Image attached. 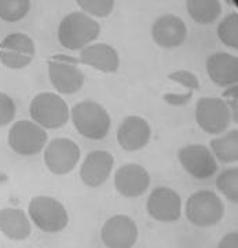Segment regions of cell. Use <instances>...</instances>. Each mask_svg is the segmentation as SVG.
<instances>
[{
    "label": "cell",
    "mask_w": 238,
    "mask_h": 248,
    "mask_svg": "<svg viewBox=\"0 0 238 248\" xmlns=\"http://www.w3.org/2000/svg\"><path fill=\"white\" fill-rule=\"evenodd\" d=\"M101 27L83 11H73L62 18L58 27V40L63 48L79 51L97 40Z\"/></svg>",
    "instance_id": "cell-1"
},
{
    "label": "cell",
    "mask_w": 238,
    "mask_h": 248,
    "mask_svg": "<svg viewBox=\"0 0 238 248\" xmlns=\"http://www.w3.org/2000/svg\"><path fill=\"white\" fill-rule=\"evenodd\" d=\"M72 122L80 135L92 140H104L110 130V116L105 108L95 101L86 99L72 108Z\"/></svg>",
    "instance_id": "cell-2"
},
{
    "label": "cell",
    "mask_w": 238,
    "mask_h": 248,
    "mask_svg": "<svg viewBox=\"0 0 238 248\" xmlns=\"http://www.w3.org/2000/svg\"><path fill=\"white\" fill-rule=\"evenodd\" d=\"M29 113L33 123L45 130L61 128L71 117L66 102L54 93L37 94L29 105Z\"/></svg>",
    "instance_id": "cell-3"
},
{
    "label": "cell",
    "mask_w": 238,
    "mask_h": 248,
    "mask_svg": "<svg viewBox=\"0 0 238 248\" xmlns=\"http://www.w3.org/2000/svg\"><path fill=\"white\" fill-rule=\"evenodd\" d=\"M187 221L198 228H211L223 219L224 204L212 190H198L187 199Z\"/></svg>",
    "instance_id": "cell-4"
},
{
    "label": "cell",
    "mask_w": 238,
    "mask_h": 248,
    "mask_svg": "<svg viewBox=\"0 0 238 248\" xmlns=\"http://www.w3.org/2000/svg\"><path fill=\"white\" fill-rule=\"evenodd\" d=\"M28 214L35 226L45 233L62 232L69 223L66 208L50 196L33 197L28 207Z\"/></svg>",
    "instance_id": "cell-5"
},
{
    "label": "cell",
    "mask_w": 238,
    "mask_h": 248,
    "mask_svg": "<svg viewBox=\"0 0 238 248\" xmlns=\"http://www.w3.org/2000/svg\"><path fill=\"white\" fill-rule=\"evenodd\" d=\"M77 63L79 60L66 55H55L48 61V78L58 93L72 95L84 86V75Z\"/></svg>",
    "instance_id": "cell-6"
},
{
    "label": "cell",
    "mask_w": 238,
    "mask_h": 248,
    "mask_svg": "<svg viewBox=\"0 0 238 248\" xmlns=\"http://www.w3.org/2000/svg\"><path fill=\"white\" fill-rule=\"evenodd\" d=\"M195 122L207 134L224 133L231 122L230 108L222 98H200L195 107Z\"/></svg>",
    "instance_id": "cell-7"
},
{
    "label": "cell",
    "mask_w": 238,
    "mask_h": 248,
    "mask_svg": "<svg viewBox=\"0 0 238 248\" xmlns=\"http://www.w3.org/2000/svg\"><path fill=\"white\" fill-rule=\"evenodd\" d=\"M48 135L45 128L30 120H19L9 131V145L21 156H35L45 149Z\"/></svg>",
    "instance_id": "cell-8"
},
{
    "label": "cell",
    "mask_w": 238,
    "mask_h": 248,
    "mask_svg": "<svg viewBox=\"0 0 238 248\" xmlns=\"http://www.w3.org/2000/svg\"><path fill=\"white\" fill-rule=\"evenodd\" d=\"M35 55V42L27 33H10L0 42V61L10 69L27 68Z\"/></svg>",
    "instance_id": "cell-9"
},
{
    "label": "cell",
    "mask_w": 238,
    "mask_h": 248,
    "mask_svg": "<svg viewBox=\"0 0 238 248\" xmlns=\"http://www.w3.org/2000/svg\"><path fill=\"white\" fill-rule=\"evenodd\" d=\"M79 145L69 138H55L45 151V163L57 175L69 174L80 160Z\"/></svg>",
    "instance_id": "cell-10"
},
{
    "label": "cell",
    "mask_w": 238,
    "mask_h": 248,
    "mask_svg": "<svg viewBox=\"0 0 238 248\" xmlns=\"http://www.w3.org/2000/svg\"><path fill=\"white\" fill-rule=\"evenodd\" d=\"M178 159L187 174L195 179H208L218 171V163L205 145H187L178 152Z\"/></svg>",
    "instance_id": "cell-11"
},
{
    "label": "cell",
    "mask_w": 238,
    "mask_h": 248,
    "mask_svg": "<svg viewBox=\"0 0 238 248\" xmlns=\"http://www.w3.org/2000/svg\"><path fill=\"white\" fill-rule=\"evenodd\" d=\"M138 226L128 215H115L104 223L102 243L107 248H133L138 240Z\"/></svg>",
    "instance_id": "cell-12"
},
{
    "label": "cell",
    "mask_w": 238,
    "mask_h": 248,
    "mask_svg": "<svg viewBox=\"0 0 238 248\" xmlns=\"http://www.w3.org/2000/svg\"><path fill=\"white\" fill-rule=\"evenodd\" d=\"M146 210L149 215L159 222H175L182 214V199L171 187L160 186L150 193Z\"/></svg>",
    "instance_id": "cell-13"
},
{
    "label": "cell",
    "mask_w": 238,
    "mask_h": 248,
    "mask_svg": "<svg viewBox=\"0 0 238 248\" xmlns=\"http://www.w3.org/2000/svg\"><path fill=\"white\" fill-rule=\"evenodd\" d=\"M115 186L117 192L124 197H139L149 189V172L139 164H125L116 171Z\"/></svg>",
    "instance_id": "cell-14"
},
{
    "label": "cell",
    "mask_w": 238,
    "mask_h": 248,
    "mask_svg": "<svg viewBox=\"0 0 238 248\" xmlns=\"http://www.w3.org/2000/svg\"><path fill=\"white\" fill-rule=\"evenodd\" d=\"M187 36V28L182 18L175 14L159 17L151 27V37L154 43L164 48H175L183 45Z\"/></svg>",
    "instance_id": "cell-15"
},
{
    "label": "cell",
    "mask_w": 238,
    "mask_h": 248,
    "mask_svg": "<svg viewBox=\"0 0 238 248\" xmlns=\"http://www.w3.org/2000/svg\"><path fill=\"white\" fill-rule=\"evenodd\" d=\"M150 124L141 116H128L117 130V142L127 152H136L150 141Z\"/></svg>",
    "instance_id": "cell-16"
},
{
    "label": "cell",
    "mask_w": 238,
    "mask_h": 248,
    "mask_svg": "<svg viewBox=\"0 0 238 248\" xmlns=\"http://www.w3.org/2000/svg\"><path fill=\"white\" fill-rule=\"evenodd\" d=\"M115 166L112 153L106 151H95L89 153L80 167V178L84 185L98 187L104 185Z\"/></svg>",
    "instance_id": "cell-17"
},
{
    "label": "cell",
    "mask_w": 238,
    "mask_h": 248,
    "mask_svg": "<svg viewBox=\"0 0 238 248\" xmlns=\"http://www.w3.org/2000/svg\"><path fill=\"white\" fill-rule=\"evenodd\" d=\"M209 79L219 87H231L238 81V58L229 53H215L207 60Z\"/></svg>",
    "instance_id": "cell-18"
},
{
    "label": "cell",
    "mask_w": 238,
    "mask_h": 248,
    "mask_svg": "<svg viewBox=\"0 0 238 248\" xmlns=\"http://www.w3.org/2000/svg\"><path fill=\"white\" fill-rule=\"evenodd\" d=\"M79 62L105 73H115L120 66V58L116 48L106 43L89 45L83 48Z\"/></svg>",
    "instance_id": "cell-19"
},
{
    "label": "cell",
    "mask_w": 238,
    "mask_h": 248,
    "mask_svg": "<svg viewBox=\"0 0 238 248\" xmlns=\"http://www.w3.org/2000/svg\"><path fill=\"white\" fill-rule=\"evenodd\" d=\"M0 231L11 240H25L29 237L32 226L24 210L1 208L0 210Z\"/></svg>",
    "instance_id": "cell-20"
},
{
    "label": "cell",
    "mask_w": 238,
    "mask_h": 248,
    "mask_svg": "<svg viewBox=\"0 0 238 248\" xmlns=\"http://www.w3.org/2000/svg\"><path fill=\"white\" fill-rule=\"evenodd\" d=\"M186 7L192 19L201 25L212 24L222 16V3L218 0H187Z\"/></svg>",
    "instance_id": "cell-21"
},
{
    "label": "cell",
    "mask_w": 238,
    "mask_h": 248,
    "mask_svg": "<svg viewBox=\"0 0 238 248\" xmlns=\"http://www.w3.org/2000/svg\"><path fill=\"white\" fill-rule=\"evenodd\" d=\"M212 155L222 163H236L238 160V130L234 128L221 138L211 141Z\"/></svg>",
    "instance_id": "cell-22"
},
{
    "label": "cell",
    "mask_w": 238,
    "mask_h": 248,
    "mask_svg": "<svg viewBox=\"0 0 238 248\" xmlns=\"http://www.w3.org/2000/svg\"><path fill=\"white\" fill-rule=\"evenodd\" d=\"M29 0H0V19L17 22L25 18L30 10Z\"/></svg>",
    "instance_id": "cell-23"
},
{
    "label": "cell",
    "mask_w": 238,
    "mask_h": 248,
    "mask_svg": "<svg viewBox=\"0 0 238 248\" xmlns=\"http://www.w3.org/2000/svg\"><path fill=\"white\" fill-rule=\"evenodd\" d=\"M218 36L221 42L227 47L238 48V14L231 13L222 19L218 25Z\"/></svg>",
    "instance_id": "cell-24"
},
{
    "label": "cell",
    "mask_w": 238,
    "mask_h": 248,
    "mask_svg": "<svg viewBox=\"0 0 238 248\" xmlns=\"http://www.w3.org/2000/svg\"><path fill=\"white\" fill-rule=\"evenodd\" d=\"M216 187L230 202H238V169H227L222 172L216 179Z\"/></svg>",
    "instance_id": "cell-25"
},
{
    "label": "cell",
    "mask_w": 238,
    "mask_h": 248,
    "mask_svg": "<svg viewBox=\"0 0 238 248\" xmlns=\"http://www.w3.org/2000/svg\"><path fill=\"white\" fill-rule=\"evenodd\" d=\"M76 3L87 16L99 18H106L107 16H110L115 9L113 0H77Z\"/></svg>",
    "instance_id": "cell-26"
},
{
    "label": "cell",
    "mask_w": 238,
    "mask_h": 248,
    "mask_svg": "<svg viewBox=\"0 0 238 248\" xmlns=\"http://www.w3.org/2000/svg\"><path fill=\"white\" fill-rule=\"evenodd\" d=\"M15 112L17 108L13 98L4 93H0V127L11 123L15 117Z\"/></svg>",
    "instance_id": "cell-27"
},
{
    "label": "cell",
    "mask_w": 238,
    "mask_h": 248,
    "mask_svg": "<svg viewBox=\"0 0 238 248\" xmlns=\"http://www.w3.org/2000/svg\"><path fill=\"white\" fill-rule=\"evenodd\" d=\"M168 78L182 84L186 89H189V91L200 90V81L197 79V76L190 71H175L172 72Z\"/></svg>",
    "instance_id": "cell-28"
},
{
    "label": "cell",
    "mask_w": 238,
    "mask_h": 248,
    "mask_svg": "<svg viewBox=\"0 0 238 248\" xmlns=\"http://www.w3.org/2000/svg\"><path fill=\"white\" fill-rule=\"evenodd\" d=\"M192 98H193V93L189 91L186 94H165L164 101L168 102L169 105H172V107H183Z\"/></svg>",
    "instance_id": "cell-29"
},
{
    "label": "cell",
    "mask_w": 238,
    "mask_h": 248,
    "mask_svg": "<svg viewBox=\"0 0 238 248\" xmlns=\"http://www.w3.org/2000/svg\"><path fill=\"white\" fill-rule=\"evenodd\" d=\"M218 248H238V233L230 232L224 237H222Z\"/></svg>",
    "instance_id": "cell-30"
}]
</instances>
